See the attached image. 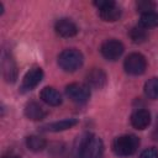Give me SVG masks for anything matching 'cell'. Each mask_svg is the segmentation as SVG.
I'll return each instance as SVG.
<instances>
[{
	"instance_id": "21",
	"label": "cell",
	"mask_w": 158,
	"mask_h": 158,
	"mask_svg": "<svg viewBox=\"0 0 158 158\" xmlns=\"http://www.w3.org/2000/svg\"><path fill=\"white\" fill-rule=\"evenodd\" d=\"M139 158H158V149L154 148V147L146 148V149L141 153Z\"/></svg>"
},
{
	"instance_id": "17",
	"label": "cell",
	"mask_w": 158,
	"mask_h": 158,
	"mask_svg": "<svg viewBox=\"0 0 158 158\" xmlns=\"http://www.w3.org/2000/svg\"><path fill=\"white\" fill-rule=\"evenodd\" d=\"M139 26H142L143 28L157 27L158 26V12L149 11V12L142 14L141 15V20H139Z\"/></svg>"
},
{
	"instance_id": "5",
	"label": "cell",
	"mask_w": 158,
	"mask_h": 158,
	"mask_svg": "<svg viewBox=\"0 0 158 158\" xmlns=\"http://www.w3.org/2000/svg\"><path fill=\"white\" fill-rule=\"evenodd\" d=\"M123 68L131 75H141L147 68V60L141 53H131L126 57Z\"/></svg>"
},
{
	"instance_id": "1",
	"label": "cell",
	"mask_w": 158,
	"mask_h": 158,
	"mask_svg": "<svg viewBox=\"0 0 158 158\" xmlns=\"http://www.w3.org/2000/svg\"><path fill=\"white\" fill-rule=\"evenodd\" d=\"M138 146H139V139L135 135H123L114 139L112 151L116 156L128 157L137 151Z\"/></svg>"
},
{
	"instance_id": "8",
	"label": "cell",
	"mask_w": 158,
	"mask_h": 158,
	"mask_svg": "<svg viewBox=\"0 0 158 158\" xmlns=\"http://www.w3.org/2000/svg\"><path fill=\"white\" fill-rule=\"evenodd\" d=\"M43 79V70L40 67H33L31 68L23 77L22 79V84H21V89L23 91H30L32 89H35L41 80Z\"/></svg>"
},
{
	"instance_id": "20",
	"label": "cell",
	"mask_w": 158,
	"mask_h": 158,
	"mask_svg": "<svg viewBox=\"0 0 158 158\" xmlns=\"http://www.w3.org/2000/svg\"><path fill=\"white\" fill-rule=\"evenodd\" d=\"M136 5H137V10H139L142 14L154 10V4L152 1H138Z\"/></svg>"
},
{
	"instance_id": "15",
	"label": "cell",
	"mask_w": 158,
	"mask_h": 158,
	"mask_svg": "<svg viewBox=\"0 0 158 158\" xmlns=\"http://www.w3.org/2000/svg\"><path fill=\"white\" fill-rule=\"evenodd\" d=\"M77 123H78L77 118H65V120H60V121H57V122L44 125V126L41 127V130L42 131H48V132H59V131H65L68 128H72Z\"/></svg>"
},
{
	"instance_id": "16",
	"label": "cell",
	"mask_w": 158,
	"mask_h": 158,
	"mask_svg": "<svg viewBox=\"0 0 158 158\" xmlns=\"http://www.w3.org/2000/svg\"><path fill=\"white\" fill-rule=\"evenodd\" d=\"M26 146L32 152H41L46 148L47 142H46L44 138L33 135V136H30V137L26 138Z\"/></svg>"
},
{
	"instance_id": "9",
	"label": "cell",
	"mask_w": 158,
	"mask_h": 158,
	"mask_svg": "<svg viewBox=\"0 0 158 158\" xmlns=\"http://www.w3.org/2000/svg\"><path fill=\"white\" fill-rule=\"evenodd\" d=\"M54 30H56L57 35H59L60 37H64V38L73 37L78 32L77 25L72 20H69V19H60V20H58L56 22V25H54Z\"/></svg>"
},
{
	"instance_id": "11",
	"label": "cell",
	"mask_w": 158,
	"mask_h": 158,
	"mask_svg": "<svg viewBox=\"0 0 158 158\" xmlns=\"http://www.w3.org/2000/svg\"><path fill=\"white\" fill-rule=\"evenodd\" d=\"M151 123V114L149 111L141 109L135 111L131 115V125L137 130H144Z\"/></svg>"
},
{
	"instance_id": "22",
	"label": "cell",
	"mask_w": 158,
	"mask_h": 158,
	"mask_svg": "<svg viewBox=\"0 0 158 158\" xmlns=\"http://www.w3.org/2000/svg\"><path fill=\"white\" fill-rule=\"evenodd\" d=\"M2 158H20V157H17L15 154H7V156H4Z\"/></svg>"
},
{
	"instance_id": "14",
	"label": "cell",
	"mask_w": 158,
	"mask_h": 158,
	"mask_svg": "<svg viewBox=\"0 0 158 158\" xmlns=\"http://www.w3.org/2000/svg\"><path fill=\"white\" fill-rule=\"evenodd\" d=\"M40 96H41L42 101H44L49 106H58L62 104V96L54 88H51V86L43 88L41 90Z\"/></svg>"
},
{
	"instance_id": "12",
	"label": "cell",
	"mask_w": 158,
	"mask_h": 158,
	"mask_svg": "<svg viewBox=\"0 0 158 158\" xmlns=\"http://www.w3.org/2000/svg\"><path fill=\"white\" fill-rule=\"evenodd\" d=\"M2 75L6 81L14 83L17 77V69L14 59L9 54L2 56Z\"/></svg>"
},
{
	"instance_id": "2",
	"label": "cell",
	"mask_w": 158,
	"mask_h": 158,
	"mask_svg": "<svg viewBox=\"0 0 158 158\" xmlns=\"http://www.w3.org/2000/svg\"><path fill=\"white\" fill-rule=\"evenodd\" d=\"M84 57L80 51L75 48H68L59 53L58 56V65L65 72H74L79 69L83 64Z\"/></svg>"
},
{
	"instance_id": "18",
	"label": "cell",
	"mask_w": 158,
	"mask_h": 158,
	"mask_svg": "<svg viewBox=\"0 0 158 158\" xmlns=\"http://www.w3.org/2000/svg\"><path fill=\"white\" fill-rule=\"evenodd\" d=\"M144 94L149 99H158V78H151L144 84Z\"/></svg>"
},
{
	"instance_id": "6",
	"label": "cell",
	"mask_w": 158,
	"mask_h": 158,
	"mask_svg": "<svg viewBox=\"0 0 158 158\" xmlns=\"http://www.w3.org/2000/svg\"><path fill=\"white\" fill-rule=\"evenodd\" d=\"M65 94L67 96L77 102V104H84L89 100L90 98V89L88 85L85 84H80V83H72L69 85H67L65 88Z\"/></svg>"
},
{
	"instance_id": "4",
	"label": "cell",
	"mask_w": 158,
	"mask_h": 158,
	"mask_svg": "<svg viewBox=\"0 0 158 158\" xmlns=\"http://www.w3.org/2000/svg\"><path fill=\"white\" fill-rule=\"evenodd\" d=\"M104 153V143L100 137L88 133L80 158H101Z\"/></svg>"
},
{
	"instance_id": "19",
	"label": "cell",
	"mask_w": 158,
	"mask_h": 158,
	"mask_svg": "<svg viewBox=\"0 0 158 158\" xmlns=\"http://www.w3.org/2000/svg\"><path fill=\"white\" fill-rule=\"evenodd\" d=\"M130 37H131V40L135 43H142V42H144L147 40L148 33H147L146 28H143L142 26H136V27H132L131 28Z\"/></svg>"
},
{
	"instance_id": "7",
	"label": "cell",
	"mask_w": 158,
	"mask_h": 158,
	"mask_svg": "<svg viewBox=\"0 0 158 158\" xmlns=\"http://www.w3.org/2000/svg\"><path fill=\"white\" fill-rule=\"evenodd\" d=\"M123 49H125L123 44L120 41L114 40V38L105 41L101 44V47H100V52H101L102 57L105 59H107V60H116V59H118L122 56Z\"/></svg>"
},
{
	"instance_id": "3",
	"label": "cell",
	"mask_w": 158,
	"mask_h": 158,
	"mask_svg": "<svg viewBox=\"0 0 158 158\" xmlns=\"http://www.w3.org/2000/svg\"><path fill=\"white\" fill-rule=\"evenodd\" d=\"M94 5L99 9V16L101 20L106 22L117 21L121 16V10L112 0H99L95 1Z\"/></svg>"
},
{
	"instance_id": "13",
	"label": "cell",
	"mask_w": 158,
	"mask_h": 158,
	"mask_svg": "<svg viewBox=\"0 0 158 158\" xmlns=\"http://www.w3.org/2000/svg\"><path fill=\"white\" fill-rule=\"evenodd\" d=\"M25 115L27 118H30L32 121H40V120H43L46 117L47 112L38 102L30 101L25 106Z\"/></svg>"
},
{
	"instance_id": "10",
	"label": "cell",
	"mask_w": 158,
	"mask_h": 158,
	"mask_svg": "<svg viewBox=\"0 0 158 158\" xmlns=\"http://www.w3.org/2000/svg\"><path fill=\"white\" fill-rule=\"evenodd\" d=\"M106 80H107V77H106L105 72L100 68H93L86 74L88 86H91V88H95V89H101L102 86H105Z\"/></svg>"
}]
</instances>
